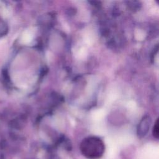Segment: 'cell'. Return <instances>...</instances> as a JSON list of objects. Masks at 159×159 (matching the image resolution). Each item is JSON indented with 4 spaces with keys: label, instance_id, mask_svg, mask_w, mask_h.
<instances>
[{
    "label": "cell",
    "instance_id": "2",
    "mask_svg": "<svg viewBox=\"0 0 159 159\" xmlns=\"http://www.w3.org/2000/svg\"><path fill=\"white\" fill-rule=\"evenodd\" d=\"M151 122L152 120L149 116L147 115L142 117V119L139 123L137 129V133L139 137H143L147 134L150 129Z\"/></svg>",
    "mask_w": 159,
    "mask_h": 159
},
{
    "label": "cell",
    "instance_id": "1",
    "mask_svg": "<svg viewBox=\"0 0 159 159\" xmlns=\"http://www.w3.org/2000/svg\"><path fill=\"white\" fill-rule=\"evenodd\" d=\"M80 149L85 158L99 159L104 153L105 145L100 138L96 136H90L84 138L82 140Z\"/></svg>",
    "mask_w": 159,
    "mask_h": 159
},
{
    "label": "cell",
    "instance_id": "3",
    "mask_svg": "<svg viewBox=\"0 0 159 159\" xmlns=\"http://www.w3.org/2000/svg\"><path fill=\"white\" fill-rule=\"evenodd\" d=\"M158 119H157L154 126L153 127V130H152V134H153V136L156 138V139H158L159 137V125H158Z\"/></svg>",
    "mask_w": 159,
    "mask_h": 159
}]
</instances>
